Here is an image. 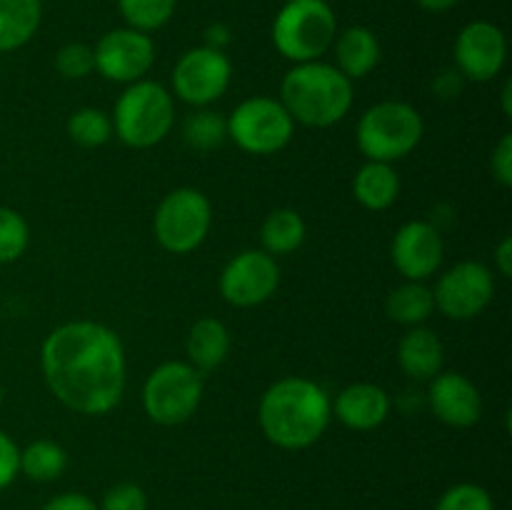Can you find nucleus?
<instances>
[{
  "label": "nucleus",
  "mask_w": 512,
  "mask_h": 510,
  "mask_svg": "<svg viewBox=\"0 0 512 510\" xmlns=\"http://www.w3.org/2000/svg\"><path fill=\"white\" fill-rule=\"evenodd\" d=\"M48 388L65 408L80 415H105L125 390V350L115 330L93 320L55 328L40 348Z\"/></svg>",
  "instance_id": "nucleus-1"
},
{
  "label": "nucleus",
  "mask_w": 512,
  "mask_h": 510,
  "mask_svg": "<svg viewBox=\"0 0 512 510\" xmlns=\"http://www.w3.org/2000/svg\"><path fill=\"white\" fill-rule=\"evenodd\" d=\"M333 418L330 395L308 378H280L260 398L258 420L263 435L283 450H303L318 443Z\"/></svg>",
  "instance_id": "nucleus-2"
},
{
  "label": "nucleus",
  "mask_w": 512,
  "mask_h": 510,
  "mask_svg": "<svg viewBox=\"0 0 512 510\" xmlns=\"http://www.w3.org/2000/svg\"><path fill=\"white\" fill-rule=\"evenodd\" d=\"M280 103L295 123L330 128L353 108V80L320 60L295 63L280 83Z\"/></svg>",
  "instance_id": "nucleus-3"
},
{
  "label": "nucleus",
  "mask_w": 512,
  "mask_h": 510,
  "mask_svg": "<svg viewBox=\"0 0 512 510\" xmlns=\"http://www.w3.org/2000/svg\"><path fill=\"white\" fill-rule=\"evenodd\" d=\"M113 133L130 148H153L173 130V95L153 80H138L123 90L113 110Z\"/></svg>",
  "instance_id": "nucleus-4"
},
{
  "label": "nucleus",
  "mask_w": 512,
  "mask_h": 510,
  "mask_svg": "<svg viewBox=\"0 0 512 510\" xmlns=\"http://www.w3.org/2000/svg\"><path fill=\"white\" fill-rule=\"evenodd\" d=\"M338 20L325 0H285L273 20V45L293 63H310L333 48Z\"/></svg>",
  "instance_id": "nucleus-5"
},
{
  "label": "nucleus",
  "mask_w": 512,
  "mask_h": 510,
  "mask_svg": "<svg viewBox=\"0 0 512 510\" xmlns=\"http://www.w3.org/2000/svg\"><path fill=\"white\" fill-rule=\"evenodd\" d=\"M423 133V118L413 105L403 100H383L365 110L355 135L365 158L393 165L418 148Z\"/></svg>",
  "instance_id": "nucleus-6"
},
{
  "label": "nucleus",
  "mask_w": 512,
  "mask_h": 510,
  "mask_svg": "<svg viewBox=\"0 0 512 510\" xmlns=\"http://www.w3.org/2000/svg\"><path fill=\"white\" fill-rule=\"evenodd\" d=\"M203 400V373L183 360H168L148 375L143 408L158 425H183Z\"/></svg>",
  "instance_id": "nucleus-7"
},
{
  "label": "nucleus",
  "mask_w": 512,
  "mask_h": 510,
  "mask_svg": "<svg viewBox=\"0 0 512 510\" xmlns=\"http://www.w3.org/2000/svg\"><path fill=\"white\" fill-rule=\"evenodd\" d=\"M228 138L250 155H273L293 140L295 120L280 100L255 95L225 118Z\"/></svg>",
  "instance_id": "nucleus-8"
},
{
  "label": "nucleus",
  "mask_w": 512,
  "mask_h": 510,
  "mask_svg": "<svg viewBox=\"0 0 512 510\" xmlns=\"http://www.w3.org/2000/svg\"><path fill=\"white\" fill-rule=\"evenodd\" d=\"M213 208L210 200L195 188H178L160 200L153 218L158 243L168 253H193L210 233Z\"/></svg>",
  "instance_id": "nucleus-9"
},
{
  "label": "nucleus",
  "mask_w": 512,
  "mask_h": 510,
  "mask_svg": "<svg viewBox=\"0 0 512 510\" xmlns=\"http://www.w3.org/2000/svg\"><path fill=\"white\" fill-rule=\"evenodd\" d=\"M495 293L493 273L480 260H463L438 278L435 308L450 320H470L483 313Z\"/></svg>",
  "instance_id": "nucleus-10"
},
{
  "label": "nucleus",
  "mask_w": 512,
  "mask_h": 510,
  "mask_svg": "<svg viewBox=\"0 0 512 510\" xmlns=\"http://www.w3.org/2000/svg\"><path fill=\"white\" fill-rule=\"evenodd\" d=\"M230 78H233V65H230L225 50L200 45V48L188 50L175 63L173 90L183 103L205 108L223 98Z\"/></svg>",
  "instance_id": "nucleus-11"
},
{
  "label": "nucleus",
  "mask_w": 512,
  "mask_h": 510,
  "mask_svg": "<svg viewBox=\"0 0 512 510\" xmlns=\"http://www.w3.org/2000/svg\"><path fill=\"white\" fill-rule=\"evenodd\" d=\"M280 268L265 250H243L220 273V295L235 308H253L275 295Z\"/></svg>",
  "instance_id": "nucleus-12"
},
{
  "label": "nucleus",
  "mask_w": 512,
  "mask_h": 510,
  "mask_svg": "<svg viewBox=\"0 0 512 510\" xmlns=\"http://www.w3.org/2000/svg\"><path fill=\"white\" fill-rule=\"evenodd\" d=\"M95 70L113 83H138L148 75L155 60V45L148 33L118 28L105 33L93 48Z\"/></svg>",
  "instance_id": "nucleus-13"
},
{
  "label": "nucleus",
  "mask_w": 512,
  "mask_h": 510,
  "mask_svg": "<svg viewBox=\"0 0 512 510\" xmlns=\"http://www.w3.org/2000/svg\"><path fill=\"white\" fill-rule=\"evenodd\" d=\"M508 60V40L498 25L488 20H473L460 30L455 40V65L460 75L473 83H488L500 75Z\"/></svg>",
  "instance_id": "nucleus-14"
},
{
  "label": "nucleus",
  "mask_w": 512,
  "mask_h": 510,
  "mask_svg": "<svg viewBox=\"0 0 512 510\" xmlns=\"http://www.w3.org/2000/svg\"><path fill=\"white\" fill-rule=\"evenodd\" d=\"M443 253L445 248L438 228L425 220L405 223L395 233L393 245H390V255H393V265L398 268V273L415 283H425L430 275L438 273Z\"/></svg>",
  "instance_id": "nucleus-15"
},
{
  "label": "nucleus",
  "mask_w": 512,
  "mask_h": 510,
  "mask_svg": "<svg viewBox=\"0 0 512 510\" xmlns=\"http://www.w3.org/2000/svg\"><path fill=\"white\" fill-rule=\"evenodd\" d=\"M428 400L435 418L453 428H470L483 415V398L478 388L465 375L453 373V370L438 373L430 380Z\"/></svg>",
  "instance_id": "nucleus-16"
},
{
  "label": "nucleus",
  "mask_w": 512,
  "mask_h": 510,
  "mask_svg": "<svg viewBox=\"0 0 512 510\" xmlns=\"http://www.w3.org/2000/svg\"><path fill=\"white\" fill-rule=\"evenodd\" d=\"M333 413L345 428L373 430L390 415V395L375 383H353L330 400Z\"/></svg>",
  "instance_id": "nucleus-17"
},
{
  "label": "nucleus",
  "mask_w": 512,
  "mask_h": 510,
  "mask_svg": "<svg viewBox=\"0 0 512 510\" xmlns=\"http://www.w3.org/2000/svg\"><path fill=\"white\" fill-rule=\"evenodd\" d=\"M445 348L430 328H410L398 343V365L408 378L430 383L443 373Z\"/></svg>",
  "instance_id": "nucleus-18"
},
{
  "label": "nucleus",
  "mask_w": 512,
  "mask_h": 510,
  "mask_svg": "<svg viewBox=\"0 0 512 510\" xmlns=\"http://www.w3.org/2000/svg\"><path fill=\"white\" fill-rule=\"evenodd\" d=\"M335 58L338 65L335 68L350 80L365 78L368 73H373L375 65L380 63V43L375 38L373 30L363 28V25H353V28H345L343 33L335 35Z\"/></svg>",
  "instance_id": "nucleus-19"
},
{
  "label": "nucleus",
  "mask_w": 512,
  "mask_h": 510,
  "mask_svg": "<svg viewBox=\"0 0 512 510\" xmlns=\"http://www.w3.org/2000/svg\"><path fill=\"white\" fill-rule=\"evenodd\" d=\"M188 363L200 373H210L225 363L230 353V333L220 320L200 318L188 333Z\"/></svg>",
  "instance_id": "nucleus-20"
},
{
  "label": "nucleus",
  "mask_w": 512,
  "mask_h": 510,
  "mask_svg": "<svg viewBox=\"0 0 512 510\" xmlns=\"http://www.w3.org/2000/svg\"><path fill=\"white\" fill-rule=\"evenodd\" d=\"M400 178L390 163L368 160L353 178V195L363 208L385 210L398 200Z\"/></svg>",
  "instance_id": "nucleus-21"
},
{
  "label": "nucleus",
  "mask_w": 512,
  "mask_h": 510,
  "mask_svg": "<svg viewBox=\"0 0 512 510\" xmlns=\"http://www.w3.org/2000/svg\"><path fill=\"white\" fill-rule=\"evenodd\" d=\"M43 18L40 0H0V53L28 43Z\"/></svg>",
  "instance_id": "nucleus-22"
},
{
  "label": "nucleus",
  "mask_w": 512,
  "mask_h": 510,
  "mask_svg": "<svg viewBox=\"0 0 512 510\" xmlns=\"http://www.w3.org/2000/svg\"><path fill=\"white\" fill-rule=\"evenodd\" d=\"M435 310V298L433 290L425 283H415L408 280L405 285L395 288L393 293L385 300V313L393 323L408 325V328H418L425 320L433 315Z\"/></svg>",
  "instance_id": "nucleus-23"
},
{
  "label": "nucleus",
  "mask_w": 512,
  "mask_h": 510,
  "mask_svg": "<svg viewBox=\"0 0 512 510\" xmlns=\"http://www.w3.org/2000/svg\"><path fill=\"white\" fill-rule=\"evenodd\" d=\"M305 240V220L298 210L278 208L265 218L260 228V243L268 255H290L303 245Z\"/></svg>",
  "instance_id": "nucleus-24"
},
{
  "label": "nucleus",
  "mask_w": 512,
  "mask_h": 510,
  "mask_svg": "<svg viewBox=\"0 0 512 510\" xmlns=\"http://www.w3.org/2000/svg\"><path fill=\"white\" fill-rule=\"evenodd\" d=\"M68 468V453L63 445L53 440H35L28 448L20 450V473L28 475L35 483L58 480Z\"/></svg>",
  "instance_id": "nucleus-25"
},
{
  "label": "nucleus",
  "mask_w": 512,
  "mask_h": 510,
  "mask_svg": "<svg viewBox=\"0 0 512 510\" xmlns=\"http://www.w3.org/2000/svg\"><path fill=\"white\" fill-rule=\"evenodd\" d=\"M68 135L83 148H100L113 135V120L100 108H80L68 118Z\"/></svg>",
  "instance_id": "nucleus-26"
},
{
  "label": "nucleus",
  "mask_w": 512,
  "mask_h": 510,
  "mask_svg": "<svg viewBox=\"0 0 512 510\" xmlns=\"http://www.w3.org/2000/svg\"><path fill=\"white\" fill-rule=\"evenodd\" d=\"M178 0H118V8L123 13L128 28L150 33L158 30L173 18Z\"/></svg>",
  "instance_id": "nucleus-27"
},
{
  "label": "nucleus",
  "mask_w": 512,
  "mask_h": 510,
  "mask_svg": "<svg viewBox=\"0 0 512 510\" xmlns=\"http://www.w3.org/2000/svg\"><path fill=\"white\" fill-rule=\"evenodd\" d=\"M185 143L198 150H213L228 138V123L220 113L200 110L185 120Z\"/></svg>",
  "instance_id": "nucleus-28"
},
{
  "label": "nucleus",
  "mask_w": 512,
  "mask_h": 510,
  "mask_svg": "<svg viewBox=\"0 0 512 510\" xmlns=\"http://www.w3.org/2000/svg\"><path fill=\"white\" fill-rule=\"evenodd\" d=\"M30 240L28 223L13 208L0 205V263H13L25 253Z\"/></svg>",
  "instance_id": "nucleus-29"
},
{
  "label": "nucleus",
  "mask_w": 512,
  "mask_h": 510,
  "mask_svg": "<svg viewBox=\"0 0 512 510\" xmlns=\"http://www.w3.org/2000/svg\"><path fill=\"white\" fill-rule=\"evenodd\" d=\"M435 510H495V503L483 485L458 483L440 495Z\"/></svg>",
  "instance_id": "nucleus-30"
},
{
  "label": "nucleus",
  "mask_w": 512,
  "mask_h": 510,
  "mask_svg": "<svg viewBox=\"0 0 512 510\" xmlns=\"http://www.w3.org/2000/svg\"><path fill=\"white\" fill-rule=\"evenodd\" d=\"M55 68L63 78L68 80H83L95 70V55L93 48L85 43H68L58 50L55 55Z\"/></svg>",
  "instance_id": "nucleus-31"
},
{
  "label": "nucleus",
  "mask_w": 512,
  "mask_h": 510,
  "mask_svg": "<svg viewBox=\"0 0 512 510\" xmlns=\"http://www.w3.org/2000/svg\"><path fill=\"white\" fill-rule=\"evenodd\" d=\"M98 510H148V495L138 483H118L103 495Z\"/></svg>",
  "instance_id": "nucleus-32"
},
{
  "label": "nucleus",
  "mask_w": 512,
  "mask_h": 510,
  "mask_svg": "<svg viewBox=\"0 0 512 510\" xmlns=\"http://www.w3.org/2000/svg\"><path fill=\"white\" fill-rule=\"evenodd\" d=\"M20 473V448L8 433L0 430V490L13 485Z\"/></svg>",
  "instance_id": "nucleus-33"
},
{
  "label": "nucleus",
  "mask_w": 512,
  "mask_h": 510,
  "mask_svg": "<svg viewBox=\"0 0 512 510\" xmlns=\"http://www.w3.org/2000/svg\"><path fill=\"white\" fill-rule=\"evenodd\" d=\"M490 168H493V178L498 180L503 188L512 185V135L505 133L498 140L493 150V158H490Z\"/></svg>",
  "instance_id": "nucleus-34"
},
{
  "label": "nucleus",
  "mask_w": 512,
  "mask_h": 510,
  "mask_svg": "<svg viewBox=\"0 0 512 510\" xmlns=\"http://www.w3.org/2000/svg\"><path fill=\"white\" fill-rule=\"evenodd\" d=\"M40 510H98V505L83 493H60L50 498Z\"/></svg>",
  "instance_id": "nucleus-35"
},
{
  "label": "nucleus",
  "mask_w": 512,
  "mask_h": 510,
  "mask_svg": "<svg viewBox=\"0 0 512 510\" xmlns=\"http://www.w3.org/2000/svg\"><path fill=\"white\" fill-rule=\"evenodd\" d=\"M495 268H498V273L503 275V278H510L512 275V238L510 235H505V238L500 240L498 248H495Z\"/></svg>",
  "instance_id": "nucleus-36"
},
{
  "label": "nucleus",
  "mask_w": 512,
  "mask_h": 510,
  "mask_svg": "<svg viewBox=\"0 0 512 510\" xmlns=\"http://www.w3.org/2000/svg\"><path fill=\"white\" fill-rule=\"evenodd\" d=\"M230 43V30L225 28V25H210L208 30H205V45L208 48H215V50H223L225 45Z\"/></svg>",
  "instance_id": "nucleus-37"
},
{
  "label": "nucleus",
  "mask_w": 512,
  "mask_h": 510,
  "mask_svg": "<svg viewBox=\"0 0 512 510\" xmlns=\"http://www.w3.org/2000/svg\"><path fill=\"white\" fill-rule=\"evenodd\" d=\"M458 3L460 0H418L420 8L430 10V13H445V10L455 8Z\"/></svg>",
  "instance_id": "nucleus-38"
},
{
  "label": "nucleus",
  "mask_w": 512,
  "mask_h": 510,
  "mask_svg": "<svg viewBox=\"0 0 512 510\" xmlns=\"http://www.w3.org/2000/svg\"><path fill=\"white\" fill-rule=\"evenodd\" d=\"M503 110H505V115H512V83L510 80H505V85H503Z\"/></svg>",
  "instance_id": "nucleus-39"
},
{
  "label": "nucleus",
  "mask_w": 512,
  "mask_h": 510,
  "mask_svg": "<svg viewBox=\"0 0 512 510\" xmlns=\"http://www.w3.org/2000/svg\"><path fill=\"white\" fill-rule=\"evenodd\" d=\"M0 403H3V385H0Z\"/></svg>",
  "instance_id": "nucleus-40"
}]
</instances>
